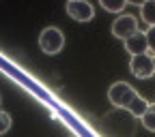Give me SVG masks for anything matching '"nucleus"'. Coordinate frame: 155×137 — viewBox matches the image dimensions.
I'll use <instances>...</instances> for the list:
<instances>
[{
  "label": "nucleus",
  "mask_w": 155,
  "mask_h": 137,
  "mask_svg": "<svg viewBox=\"0 0 155 137\" xmlns=\"http://www.w3.org/2000/svg\"><path fill=\"white\" fill-rule=\"evenodd\" d=\"M39 47L43 49V54L48 56H56L65 47V34L61 28H54V26H48L41 30L39 34Z\"/></svg>",
  "instance_id": "f257e3e1"
},
{
  "label": "nucleus",
  "mask_w": 155,
  "mask_h": 137,
  "mask_svg": "<svg viewBox=\"0 0 155 137\" xmlns=\"http://www.w3.org/2000/svg\"><path fill=\"white\" fill-rule=\"evenodd\" d=\"M149 105H151V103H149L147 99H142L140 94H136V99H134V101L129 103L127 111H129V114L134 116V118H142V116H144V111L149 109Z\"/></svg>",
  "instance_id": "0eeeda50"
},
{
  "label": "nucleus",
  "mask_w": 155,
  "mask_h": 137,
  "mask_svg": "<svg viewBox=\"0 0 155 137\" xmlns=\"http://www.w3.org/2000/svg\"><path fill=\"white\" fill-rule=\"evenodd\" d=\"M147 43H149V54L155 56V28L147 30Z\"/></svg>",
  "instance_id": "f8f14e48"
},
{
  "label": "nucleus",
  "mask_w": 155,
  "mask_h": 137,
  "mask_svg": "<svg viewBox=\"0 0 155 137\" xmlns=\"http://www.w3.org/2000/svg\"><path fill=\"white\" fill-rule=\"evenodd\" d=\"M142 126L147 129V131H151V133H155V103H151L149 105V109L144 111V116H142Z\"/></svg>",
  "instance_id": "1a4fd4ad"
},
{
  "label": "nucleus",
  "mask_w": 155,
  "mask_h": 137,
  "mask_svg": "<svg viewBox=\"0 0 155 137\" xmlns=\"http://www.w3.org/2000/svg\"><path fill=\"white\" fill-rule=\"evenodd\" d=\"M0 103H2V99H0Z\"/></svg>",
  "instance_id": "4468645a"
},
{
  "label": "nucleus",
  "mask_w": 155,
  "mask_h": 137,
  "mask_svg": "<svg viewBox=\"0 0 155 137\" xmlns=\"http://www.w3.org/2000/svg\"><path fill=\"white\" fill-rule=\"evenodd\" d=\"M153 69H155V56H153Z\"/></svg>",
  "instance_id": "ddd939ff"
},
{
  "label": "nucleus",
  "mask_w": 155,
  "mask_h": 137,
  "mask_svg": "<svg viewBox=\"0 0 155 137\" xmlns=\"http://www.w3.org/2000/svg\"><path fill=\"white\" fill-rule=\"evenodd\" d=\"M9 129H11V116L0 109V135H5Z\"/></svg>",
  "instance_id": "9b49d317"
},
{
  "label": "nucleus",
  "mask_w": 155,
  "mask_h": 137,
  "mask_svg": "<svg viewBox=\"0 0 155 137\" xmlns=\"http://www.w3.org/2000/svg\"><path fill=\"white\" fill-rule=\"evenodd\" d=\"M101 9L121 15V11L125 9V0H114V2H112V0H101Z\"/></svg>",
  "instance_id": "9d476101"
},
{
  "label": "nucleus",
  "mask_w": 155,
  "mask_h": 137,
  "mask_svg": "<svg viewBox=\"0 0 155 137\" xmlns=\"http://www.w3.org/2000/svg\"><path fill=\"white\" fill-rule=\"evenodd\" d=\"M136 94H138V92H136L127 82H116V84H112L110 90H108V99H110V103H112L114 107L127 109L129 103L136 99Z\"/></svg>",
  "instance_id": "f03ea898"
},
{
  "label": "nucleus",
  "mask_w": 155,
  "mask_h": 137,
  "mask_svg": "<svg viewBox=\"0 0 155 137\" xmlns=\"http://www.w3.org/2000/svg\"><path fill=\"white\" fill-rule=\"evenodd\" d=\"M136 32H138V19H136V15L125 13V15H119V17L112 22V34H114L116 39L127 41V39H129L131 34H136Z\"/></svg>",
  "instance_id": "7ed1b4c3"
},
{
  "label": "nucleus",
  "mask_w": 155,
  "mask_h": 137,
  "mask_svg": "<svg viewBox=\"0 0 155 137\" xmlns=\"http://www.w3.org/2000/svg\"><path fill=\"white\" fill-rule=\"evenodd\" d=\"M125 49L131 56H140V54H149V43H147V32L138 30L136 34H131L125 41Z\"/></svg>",
  "instance_id": "423d86ee"
},
{
  "label": "nucleus",
  "mask_w": 155,
  "mask_h": 137,
  "mask_svg": "<svg viewBox=\"0 0 155 137\" xmlns=\"http://www.w3.org/2000/svg\"><path fill=\"white\" fill-rule=\"evenodd\" d=\"M140 17L149 24V28H155V0L140 5Z\"/></svg>",
  "instance_id": "6e6552de"
},
{
  "label": "nucleus",
  "mask_w": 155,
  "mask_h": 137,
  "mask_svg": "<svg viewBox=\"0 0 155 137\" xmlns=\"http://www.w3.org/2000/svg\"><path fill=\"white\" fill-rule=\"evenodd\" d=\"M67 13L71 19L75 22H91L95 17V9L91 2H84V0H71L67 2Z\"/></svg>",
  "instance_id": "39448f33"
},
{
  "label": "nucleus",
  "mask_w": 155,
  "mask_h": 137,
  "mask_svg": "<svg viewBox=\"0 0 155 137\" xmlns=\"http://www.w3.org/2000/svg\"><path fill=\"white\" fill-rule=\"evenodd\" d=\"M129 71H131L134 77H138V79H149V77L155 73V69H153V56H151V54L131 56Z\"/></svg>",
  "instance_id": "20e7f679"
}]
</instances>
